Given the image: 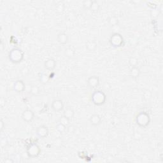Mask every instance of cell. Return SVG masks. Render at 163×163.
Instances as JSON below:
<instances>
[{
    "label": "cell",
    "instance_id": "obj_4",
    "mask_svg": "<svg viewBox=\"0 0 163 163\" xmlns=\"http://www.w3.org/2000/svg\"><path fill=\"white\" fill-rule=\"evenodd\" d=\"M109 42L113 47L119 48V47H121L124 45V39L121 34L115 33L110 36Z\"/></svg>",
    "mask_w": 163,
    "mask_h": 163
},
{
    "label": "cell",
    "instance_id": "obj_5",
    "mask_svg": "<svg viewBox=\"0 0 163 163\" xmlns=\"http://www.w3.org/2000/svg\"><path fill=\"white\" fill-rule=\"evenodd\" d=\"M26 153L29 158H36L40 154L41 149L37 143H31L26 149Z\"/></svg>",
    "mask_w": 163,
    "mask_h": 163
},
{
    "label": "cell",
    "instance_id": "obj_30",
    "mask_svg": "<svg viewBox=\"0 0 163 163\" xmlns=\"http://www.w3.org/2000/svg\"><path fill=\"white\" fill-rule=\"evenodd\" d=\"M14 161L12 160V159H7L5 161V162H6V163H10V162H13Z\"/></svg>",
    "mask_w": 163,
    "mask_h": 163
},
{
    "label": "cell",
    "instance_id": "obj_28",
    "mask_svg": "<svg viewBox=\"0 0 163 163\" xmlns=\"http://www.w3.org/2000/svg\"><path fill=\"white\" fill-rule=\"evenodd\" d=\"M0 125H1V126H0V131H1V132H2L5 128V124L2 119H1V121H0Z\"/></svg>",
    "mask_w": 163,
    "mask_h": 163
},
{
    "label": "cell",
    "instance_id": "obj_3",
    "mask_svg": "<svg viewBox=\"0 0 163 163\" xmlns=\"http://www.w3.org/2000/svg\"><path fill=\"white\" fill-rule=\"evenodd\" d=\"M91 99L92 102L96 106H101L106 102L107 96L101 91H96L92 93Z\"/></svg>",
    "mask_w": 163,
    "mask_h": 163
},
{
    "label": "cell",
    "instance_id": "obj_1",
    "mask_svg": "<svg viewBox=\"0 0 163 163\" xmlns=\"http://www.w3.org/2000/svg\"><path fill=\"white\" fill-rule=\"evenodd\" d=\"M9 60L14 64L22 62L24 58V52L19 48H14L8 53Z\"/></svg>",
    "mask_w": 163,
    "mask_h": 163
},
{
    "label": "cell",
    "instance_id": "obj_16",
    "mask_svg": "<svg viewBox=\"0 0 163 163\" xmlns=\"http://www.w3.org/2000/svg\"><path fill=\"white\" fill-rule=\"evenodd\" d=\"M97 43L94 40H89L87 41L86 44V48L89 52H94L97 49Z\"/></svg>",
    "mask_w": 163,
    "mask_h": 163
},
{
    "label": "cell",
    "instance_id": "obj_9",
    "mask_svg": "<svg viewBox=\"0 0 163 163\" xmlns=\"http://www.w3.org/2000/svg\"><path fill=\"white\" fill-rule=\"evenodd\" d=\"M87 83L88 86L91 89L97 88L99 85V83H100L99 77L97 75H92L90 77H89Z\"/></svg>",
    "mask_w": 163,
    "mask_h": 163
},
{
    "label": "cell",
    "instance_id": "obj_17",
    "mask_svg": "<svg viewBox=\"0 0 163 163\" xmlns=\"http://www.w3.org/2000/svg\"><path fill=\"white\" fill-rule=\"evenodd\" d=\"M108 21L109 24L111 26H112V27L117 26L119 24V18L117 16H115V15H112V16H110L108 18Z\"/></svg>",
    "mask_w": 163,
    "mask_h": 163
},
{
    "label": "cell",
    "instance_id": "obj_6",
    "mask_svg": "<svg viewBox=\"0 0 163 163\" xmlns=\"http://www.w3.org/2000/svg\"><path fill=\"white\" fill-rule=\"evenodd\" d=\"M36 134L40 138H45L49 134V128L45 125H41L36 128Z\"/></svg>",
    "mask_w": 163,
    "mask_h": 163
},
{
    "label": "cell",
    "instance_id": "obj_27",
    "mask_svg": "<svg viewBox=\"0 0 163 163\" xmlns=\"http://www.w3.org/2000/svg\"><path fill=\"white\" fill-rule=\"evenodd\" d=\"M8 144V141H7V139L6 138H2L1 140V145L2 147H4V146H6Z\"/></svg>",
    "mask_w": 163,
    "mask_h": 163
},
{
    "label": "cell",
    "instance_id": "obj_25",
    "mask_svg": "<svg viewBox=\"0 0 163 163\" xmlns=\"http://www.w3.org/2000/svg\"><path fill=\"white\" fill-rule=\"evenodd\" d=\"M70 120H68V119H66L64 116H62V117H61L59 119V122L65 125L66 126H68V125H69V124H70Z\"/></svg>",
    "mask_w": 163,
    "mask_h": 163
},
{
    "label": "cell",
    "instance_id": "obj_29",
    "mask_svg": "<svg viewBox=\"0 0 163 163\" xmlns=\"http://www.w3.org/2000/svg\"><path fill=\"white\" fill-rule=\"evenodd\" d=\"M5 48V44H4V42L3 40H2L1 41V44H0V49H1V51L3 52Z\"/></svg>",
    "mask_w": 163,
    "mask_h": 163
},
{
    "label": "cell",
    "instance_id": "obj_10",
    "mask_svg": "<svg viewBox=\"0 0 163 163\" xmlns=\"http://www.w3.org/2000/svg\"><path fill=\"white\" fill-rule=\"evenodd\" d=\"M14 91L17 93H21L25 91L26 84L23 80H17L14 83Z\"/></svg>",
    "mask_w": 163,
    "mask_h": 163
},
{
    "label": "cell",
    "instance_id": "obj_12",
    "mask_svg": "<svg viewBox=\"0 0 163 163\" xmlns=\"http://www.w3.org/2000/svg\"><path fill=\"white\" fill-rule=\"evenodd\" d=\"M89 122L93 126H98L101 124L102 119L98 114H93L89 118Z\"/></svg>",
    "mask_w": 163,
    "mask_h": 163
},
{
    "label": "cell",
    "instance_id": "obj_24",
    "mask_svg": "<svg viewBox=\"0 0 163 163\" xmlns=\"http://www.w3.org/2000/svg\"><path fill=\"white\" fill-rule=\"evenodd\" d=\"M92 3V0H85L82 2L83 8L86 10H90L91 5Z\"/></svg>",
    "mask_w": 163,
    "mask_h": 163
},
{
    "label": "cell",
    "instance_id": "obj_14",
    "mask_svg": "<svg viewBox=\"0 0 163 163\" xmlns=\"http://www.w3.org/2000/svg\"><path fill=\"white\" fill-rule=\"evenodd\" d=\"M75 115V111L73 108L71 107H68L63 112V116L68 119V120H71Z\"/></svg>",
    "mask_w": 163,
    "mask_h": 163
},
{
    "label": "cell",
    "instance_id": "obj_23",
    "mask_svg": "<svg viewBox=\"0 0 163 163\" xmlns=\"http://www.w3.org/2000/svg\"><path fill=\"white\" fill-rule=\"evenodd\" d=\"M30 93L32 94L34 96H38V94L40 93V89L39 87L36 86H33L31 87L30 89Z\"/></svg>",
    "mask_w": 163,
    "mask_h": 163
},
{
    "label": "cell",
    "instance_id": "obj_22",
    "mask_svg": "<svg viewBox=\"0 0 163 163\" xmlns=\"http://www.w3.org/2000/svg\"><path fill=\"white\" fill-rule=\"evenodd\" d=\"M66 129H67V126H66L65 125L62 124L60 122H59L56 126V129L60 133H65V131H66Z\"/></svg>",
    "mask_w": 163,
    "mask_h": 163
},
{
    "label": "cell",
    "instance_id": "obj_11",
    "mask_svg": "<svg viewBox=\"0 0 163 163\" xmlns=\"http://www.w3.org/2000/svg\"><path fill=\"white\" fill-rule=\"evenodd\" d=\"M56 67V61L52 58H49L44 62V68L46 70L52 71Z\"/></svg>",
    "mask_w": 163,
    "mask_h": 163
},
{
    "label": "cell",
    "instance_id": "obj_8",
    "mask_svg": "<svg viewBox=\"0 0 163 163\" xmlns=\"http://www.w3.org/2000/svg\"><path fill=\"white\" fill-rule=\"evenodd\" d=\"M51 108L55 112H60L64 110V103L61 99H54L52 102Z\"/></svg>",
    "mask_w": 163,
    "mask_h": 163
},
{
    "label": "cell",
    "instance_id": "obj_7",
    "mask_svg": "<svg viewBox=\"0 0 163 163\" xmlns=\"http://www.w3.org/2000/svg\"><path fill=\"white\" fill-rule=\"evenodd\" d=\"M23 120L27 123H30L33 121L35 118V113L33 110L29 109L24 110L21 115Z\"/></svg>",
    "mask_w": 163,
    "mask_h": 163
},
{
    "label": "cell",
    "instance_id": "obj_19",
    "mask_svg": "<svg viewBox=\"0 0 163 163\" xmlns=\"http://www.w3.org/2000/svg\"><path fill=\"white\" fill-rule=\"evenodd\" d=\"M65 54L68 58H73L75 56V50L73 47H68L65 51Z\"/></svg>",
    "mask_w": 163,
    "mask_h": 163
},
{
    "label": "cell",
    "instance_id": "obj_2",
    "mask_svg": "<svg viewBox=\"0 0 163 163\" xmlns=\"http://www.w3.org/2000/svg\"><path fill=\"white\" fill-rule=\"evenodd\" d=\"M150 115L146 112H140L136 117V122L140 128H146L150 123Z\"/></svg>",
    "mask_w": 163,
    "mask_h": 163
},
{
    "label": "cell",
    "instance_id": "obj_18",
    "mask_svg": "<svg viewBox=\"0 0 163 163\" xmlns=\"http://www.w3.org/2000/svg\"><path fill=\"white\" fill-rule=\"evenodd\" d=\"M50 80V77L48 75L46 74V73H42L40 75L39 80L41 83L47 84V83H49Z\"/></svg>",
    "mask_w": 163,
    "mask_h": 163
},
{
    "label": "cell",
    "instance_id": "obj_26",
    "mask_svg": "<svg viewBox=\"0 0 163 163\" xmlns=\"http://www.w3.org/2000/svg\"><path fill=\"white\" fill-rule=\"evenodd\" d=\"M75 127L72 125H68L67 126V129H66V131H68V133H69L70 134L71 133H73L75 132Z\"/></svg>",
    "mask_w": 163,
    "mask_h": 163
},
{
    "label": "cell",
    "instance_id": "obj_13",
    "mask_svg": "<svg viewBox=\"0 0 163 163\" xmlns=\"http://www.w3.org/2000/svg\"><path fill=\"white\" fill-rule=\"evenodd\" d=\"M68 35L65 32H60L57 36V40L61 45H66L68 42Z\"/></svg>",
    "mask_w": 163,
    "mask_h": 163
},
{
    "label": "cell",
    "instance_id": "obj_20",
    "mask_svg": "<svg viewBox=\"0 0 163 163\" xmlns=\"http://www.w3.org/2000/svg\"><path fill=\"white\" fill-rule=\"evenodd\" d=\"M100 8V5L97 1H92L90 10L94 13H97Z\"/></svg>",
    "mask_w": 163,
    "mask_h": 163
},
{
    "label": "cell",
    "instance_id": "obj_21",
    "mask_svg": "<svg viewBox=\"0 0 163 163\" xmlns=\"http://www.w3.org/2000/svg\"><path fill=\"white\" fill-rule=\"evenodd\" d=\"M128 63L131 68L138 66V60L135 57H130L128 60Z\"/></svg>",
    "mask_w": 163,
    "mask_h": 163
},
{
    "label": "cell",
    "instance_id": "obj_15",
    "mask_svg": "<svg viewBox=\"0 0 163 163\" xmlns=\"http://www.w3.org/2000/svg\"><path fill=\"white\" fill-rule=\"evenodd\" d=\"M141 74V70L138 66L131 68L129 71V75L133 79H136L138 78Z\"/></svg>",
    "mask_w": 163,
    "mask_h": 163
}]
</instances>
